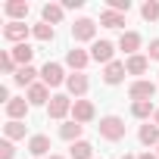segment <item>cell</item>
<instances>
[{
    "mask_svg": "<svg viewBox=\"0 0 159 159\" xmlns=\"http://www.w3.org/2000/svg\"><path fill=\"white\" fill-rule=\"evenodd\" d=\"M88 88H91V81H88L84 72H72V75L66 78V91H69L75 100H81V97L88 94Z\"/></svg>",
    "mask_w": 159,
    "mask_h": 159,
    "instance_id": "obj_5",
    "label": "cell"
},
{
    "mask_svg": "<svg viewBox=\"0 0 159 159\" xmlns=\"http://www.w3.org/2000/svg\"><path fill=\"white\" fill-rule=\"evenodd\" d=\"M153 125H159V109H156V116H153Z\"/></svg>",
    "mask_w": 159,
    "mask_h": 159,
    "instance_id": "obj_36",
    "label": "cell"
},
{
    "mask_svg": "<svg viewBox=\"0 0 159 159\" xmlns=\"http://www.w3.org/2000/svg\"><path fill=\"white\" fill-rule=\"evenodd\" d=\"M0 69H3V75H16V72H19V66H16V59H13L10 50L0 53Z\"/></svg>",
    "mask_w": 159,
    "mask_h": 159,
    "instance_id": "obj_28",
    "label": "cell"
},
{
    "mask_svg": "<svg viewBox=\"0 0 159 159\" xmlns=\"http://www.w3.org/2000/svg\"><path fill=\"white\" fill-rule=\"evenodd\" d=\"M25 131H28V125H25V122H7V125H3L7 140H22V137H25Z\"/></svg>",
    "mask_w": 159,
    "mask_h": 159,
    "instance_id": "obj_25",
    "label": "cell"
},
{
    "mask_svg": "<svg viewBox=\"0 0 159 159\" xmlns=\"http://www.w3.org/2000/svg\"><path fill=\"white\" fill-rule=\"evenodd\" d=\"M125 75H128V69H125V62H119V59H112L106 69H103V81L106 84H122L125 81Z\"/></svg>",
    "mask_w": 159,
    "mask_h": 159,
    "instance_id": "obj_13",
    "label": "cell"
},
{
    "mask_svg": "<svg viewBox=\"0 0 159 159\" xmlns=\"http://www.w3.org/2000/svg\"><path fill=\"white\" fill-rule=\"evenodd\" d=\"M94 116H97V109H94L91 100H75V103H72V122L88 125V122H94Z\"/></svg>",
    "mask_w": 159,
    "mask_h": 159,
    "instance_id": "obj_6",
    "label": "cell"
},
{
    "mask_svg": "<svg viewBox=\"0 0 159 159\" xmlns=\"http://www.w3.org/2000/svg\"><path fill=\"white\" fill-rule=\"evenodd\" d=\"M153 94H156V84L147 81V78H137V81H131V88H128V97L134 103L137 100H153Z\"/></svg>",
    "mask_w": 159,
    "mask_h": 159,
    "instance_id": "obj_7",
    "label": "cell"
},
{
    "mask_svg": "<svg viewBox=\"0 0 159 159\" xmlns=\"http://www.w3.org/2000/svg\"><path fill=\"white\" fill-rule=\"evenodd\" d=\"M119 50H125L128 56H134V53L140 50V34H137V31H122V38H119Z\"/></svg>",
    "mask_w": 159,
    "mask_h": 159,
    "instance_id": "obj_17",
    "label": "cell"
},
{
    "mask_svg": "<svg viewBox=\"0 0 159 159\" xmlns=\"http://www.w3.org/2000/svg\"><path fill=\"white\" fill-rule=\"evenodd\" d=\"M69 156H72V159H94V147H91L88 140H78V143L69 147Z\"/></svg>",
    "mask_w": 159,
    "mask_h": 159,
    "instance_id": "obj_24",
    "label": "cell"
},
{
    "mask_svg": "<svg viewBox=\"0 0 159 159\" xmlns=\"http://www.w3.org/2000/svg\"><path fill=\"white\" fill-rule=\"evenodd\" d=\"M88 62H91V53L78 50V47H72V50L66 53V66H69L72 72H84V69H88Z\"/></svg>",
    "mask_w": 159,
    "mask_h": 159,
    "instance_id": "obj_12",
    "label": "cell"
},
{
    "mask_svg": "<svg viewBox=\"0 0 159 159\" xmlns=\"http://www.w3.org/2000/svg\"><path fill=\"white\" fill-rule=\"evenodd\" d=\"M131 116H134V119H150V116H156L153 100H137V103H131Z\"/></svg>",
    "mask_w": 159,
    "mask_h": 159,
    "instance_id": "obj_23",
    "label": "cell"
},
{
    "mask_svg": "<svg viewBox=\"0 0 159 159\" xmlns=\"http://www.w3.org/2000/svg\"><path fill=\"white\" fill-rule=\"evenodd\" d=\"M66 72H62V66L59 62H44V69H41V81L47 84V88H59V84H66Z\"/></svg>",
    "mask_w": 159,
    "mask_h": 159,
    "instance_id": "obj_4",
    "label": "cell"
},
{
    "mask_svg": "<svg viewBox=\"0 0 159 159\" xmlns=\"http://www.w3.org/2000/svg\"><path fill=\"white\" fill-rule=\"evenodd\" d=\"M47 159H66V156H59V153H50V156H47Z\"/></svg>",
    "mask_w": 159,
    "mask_h": 159,
    "instance_id": "obj_35",
    "label": "cell"
},
{
    "mask_svg": "<svg viewBox=\"0 0 159 159\" xmlns=\"http://www.w3.org/2000/svg\"><path fill=\"white\" fill-rule=\"evenodd\" d=\"M72 103H75V100H72L69 94H53V100L47 103V116H50V119H66V116L72 112Z\"/></svg>",
    "mask_w": 159,
    "mask_h": 159,
    "instance_id": "obj_3",
    "label": "cell"
},
{
    "mask_svg": "<svg viewBox=\"0 0 159 159\" xmlns=\"http://www.w3.org/2000/svg\"><path fill=\"white\" fill-rule=\"evenodd\" d=\"M137 159H159V156H156V153H150V150H147V153H140V156H137Z\"/></svg>",
    "mask_w": 159,
    "mask_h": 159,
    "instance_id": "obj_34",
    "label": "cell"
},
{
    "mask_svg": "<svg viewBox=\"0 0 159 159\" xmlns=\"http://www.w3.org/2000/svg\"><path fill=\"white\" fill-rule=\"evenodd\" d=\"M84 0H62V10H81Z\"/></svg>",
    "mask_w": 159,
    "mask_h": 159,
    "instance_id": "obj_33",
    "label": "cell"
},
{
    "mask_svg": "<svg viewBox=\"0 0 159 159\" xmlns=\"http://www.w3.org/2000/svg\"><path fill=\"white\" fill-rule=\"evenodd\" d=\"M81 131H84V125H78V122H66V125H59V137L69 140V143H78V140H81Z\"/></svg>",
    "mask_w": 159,
    "mask_h": 159,
    "instance_id": "obj_22",
    "label": "cell"
},
{
    "mask_svg": "<svg viewBox=\"0 0 159 159\" xmlns=\"http://www.w3.org/2000/svg\"><path fill=\"white\" fill-rule=\"evenodd\" d=\"M137 140L143 143V147H159V125H140V131H137Z\"/></svg>",
    "mask_w": 159,
    "mask_h": 159,
    "instance_id": "obj_19",
    "label": "cell"
},
{
    "mask_svg": "<svg viewBox=\"0 0 159 159\" xmlns=\"http://www.w3.org/2000/svg\"><path fill=\"white\" fill-rule=\"evenodd\" d=\"M125 69H128V75H143L150 69V56L147 53H134V56L125 59Z\"/></svg>",
    "mask_w": 159,
    "mask_h": 159,
    "instance_id": "obj_16",
    "label": "cell"
},
{
    "mask_svg": "<svg viewBox=\"0 0 159 159\" xmlns=\"http://www.w3.org/2000/svg\"><path fill=\"white\" fill-rule=\"evenodd\" d=\"M140 16H143L147 22H156V19H159V3H156V0H147V3L140 7Z\"/></svg>",
    "mask_w": 159,
    "mask_h": 159,
    "instance_id": "obj_29",
    "label": "cell"
},
{
    "mask_svg": "<svg viewBox=\"0 0 159 159\" xmlns=\"http://www.w3.org/2000/svg\"><path fill=\"white\" fill-rule=\"evenodd\" d=\"M25 100H28L31 106H47V103H50L53 97H50V88H47L44 81H38V84H31V88H28Z\"/></svg>",
    "mask_w": 159,
    "mask_h": 159,
    "instance_id": "obj_10",
    "label": "cell"
},
{
    "mask_svg": "<svg viewBox=\"0 0 159 159\" xmlns=\"http://www.w3.org/2000/svg\"><path fill=\"white\" fill-rule=\"evenodd\" d=\"M156 156H159V147H156Z\"/></svg>",
    "mask_w": 159,
    "mask_h": 159,
    "instance_id": "obj_38",
    "label": "cell"
},
{
    "mask_svg": "<svg viewBox=\"0 0 159 159\" xmlns=\"http://www.w3.org/2000/svg\"><path fill=\"white\" fill-rule=\"evenodd\" d=\"M106 10H112V13H122V16H125V13L131 10V0H109V7H106Z\"/></svg>",
    "mask_w": 159,
    "mask_h": 159,
    "instance_id": "obj_30",
    "label": "cell"
},
{
    "mask_svg": "<svg viewBox=\"0 0 159 159\" xmlns=\"http://www.w3.org/2000/svg\"><path fill=\"white\" fill-rule=\"evenodd\" d=\"M38 75H41V72H38L34 66H22V69L13 75V81H16V84H22V88H31V84H38V81H34Z\"/></svg>",
    "mask_w": 159,
    "mask_h": 159,
    "instance_id": "obj_21",
    "label": "cell"
},
{
    "mask_svg": "<svg viewBox=\"0 0 159 159\" xmlns=\"http://www.w3.org/2000/svg\"><path fill=\"white\" fill-rule=\"evenodd\" d=\"M3 13L10 16V22H25L28 3H25V0H7V3H3Z\"/></svg>",
    "mask_w": 159,
    "mask_h": 159,
    "instance_id": "obj_14",
    "label": "cell"
},
{
    "mask_svg": "<svg viewBox=\"0 0 159 159\" xmlns=\"http://www.w3.org/2000/svg\"><path fill=\"white\" fill-rule=\"evenodd\" d=\"M31 34H34V38H38V41H44V44H47V41H53V38H56V31H53V25H47V22H38V25H34V28H31Z\"/></svg>",
    "mask_w": 159,
    "mask_h": 159,
    "instance_id": "obj_27",
    "label": "cell"
},
{
    "mask_svg": "<svg viewBox=\"0 0 159 159\" xmlns=\"http://www.w3.org/2000/svg\"><path fill=\"white\" fill-rule=\"evenodd\" d=\"M112 53H116V44H112V41H94V44H91V59H94V62L109 66V62H112Z\"/></svg>",
    "mask_w": 159,
    "mask_h": 159,
    "instance_id": "obj_8",
    "label": "cell"
},
{
    "mask_svg": "<svg viewBox=\"0 0 159 159\" xmlns=\"http://www.w3.org/2000/svg\"><path fill=\"white\" fill-rule=\"evenodd\" d=\"M28 109H31V103H28L25 97H13V100L7 103V116H10V122H22V119L28 116Z\"/></svg>",
    "mask_w": 159,
    "mask_h": 159,
    "instance_id": "obj_11",
    "label": "cell"
},
{
    "mask_svg": "<svg viewBox=\"0 0 159 159\" xmlns=\"http://www.w3.org/2000/svg\"><path fill=\"white\" fill-rule=\"evenodd\" d=\"M147 56L159 62V38H153V41H150V50H147Z\"/></svg>",
    "mask_w": 159,
    "mask_h": 159,
    "instance_id": "obj_32",
    "label": "cell"
},
{
    "mask_svg": "<svg viewBox=\"0 0 159 159\" xmlns=\"http://www.w3.org/2000/svg\"><path fill=\"white\" fill-rule=\"evenodd\" d=\"M97 128H100V137L109 140V143H116V140L125 137V119H119V116H103Z\"/></svg>",
    "mask_w": 159,
    "mask_h": 159,
    "instance_id": "obj_1",
    "label": "cell"
},
{
    "mask_svg": "<svg viewBox=\"0 0 159 159\" xmlns=\"http://www.w3.org/2000/svg\"><path fill=\"white\" fill-rule=\"evenodd\" d=\"M94 38H97V22H94V19H78V22L72 25V41H75V44H84V41L94 44Z\"/></svg>",
    "mask_w": 159,
    "mask_h": 159,
    "instance_id": "obj_2",
    "label": "cell"
},
{
    "mask_svg": "<svg viewBox=\"0 0 159 159\" xmlns=\"http://www.w3.org/2000/svg\"><path fill=\"white\" fill-rule=\"evenodd\" d=\"M10 53H13V59H16V66L22 69V66H31V56H34V47H31V44L25 41V44H16V47H13Z\"/></svg>",
    "mask_w": 159,
    "mask_h": 159,
    "instance_id": "obj_18",
    "label": "cell"
},
{
    "mask_svg": "<svg viewBox=\"0 0 159 159\" xmlns=\"http://www.w3.org/2000/svg\"><path fill=\"white\" fill-rule=\"evenodd\" d=\"M28 153L47 159V156H50V137H47V134H31V137H28Z\"/></svg>",
    "mask_w": 159,
    "mask_h": 159,
    "instance_id": "obj_15",
    "label": "cell"
},
{
    "mask_svg": "<svg viewBox=\"0 0 159 159\" xmlns=\"http://www.w3.org/2000/svg\"><path fill=\"white\" fill-rule=\"evenodd\" d=\"M16 156V147H13V140H0V159H13Z\"/></svg>",
    "mask_w": 159,
    "mask_h": 159,
    "instance_id": "obj_31",
    "label": "cell"
},
{
    "mask_svg": "<svg viewBox=\"0 0 159 159\" xmlns=\"http://www.w3.org/2000/svg\"><path fill=\"white\" fill-rule=\"evenodd\" d=\"M119 159H137V156H128V153H125V156H119Z\"/></svg>",
    "mask_w": 159,
    "mask_h": 159,
    "instance_id": "obj_37",
    "label": "cell"
},
{
    "mask_svg": "<svg viewBox=\"0 0 159 159\" xmlns=\"http://www.w3.org/2000/svg\"><path fill=\"white\" fill-rule=\"evenodd\" d=\"M100 25H106V28H122V25H125V16H122V13H112V10H103V13H100Z\"/></svg>",
    "mask_w": 159,
    "mask_h": 159,
    "instance_id": "obj_26",
    "label": "cell"
},
{
    "mask_svg": "<svg viewBox=\"0 0 159 159\" xmlns=\"http://www.w3.org/2000/svg\"><path fill=\"white\" fill-rule=\"evenodd\" d=\"M62 3H47L44 10H41V22H47V25H59L62 22Z\"/></svg>",
    "mask_w": 159,
    "mask_h": 159,
    "instance_id": "obj_20",
    "label": "cell"
},
{
    "mask_svg": "<svg viewBox=\"0 0 159 159\" xmlns=\"http://www.w3.org/2000/svg\"><path fill=\"white\" fill-rule=\"evenodd\" d=\"M28 34H31V28H28L25 22H7V25H3V38L13 41V47H16V44H25Z\"/></svg>",
    "mask_w": 159,
    "mask_h": 159,
    "instance_id": "obj_9",
    "label": "cell"
}]
</instances>
